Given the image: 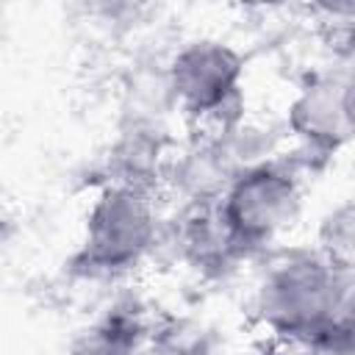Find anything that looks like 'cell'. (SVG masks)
Masks as SVG:
<instances>
[{"label":"cell","mask_w":355,"mask_h":355,"mask_svg":"<svg viewBox=\"0 0 355 355\" xmlns=\"http://www.w3.org/2000/svg\"><path fill=\"white\" fill-rule=\"evenodd\" d=\"M239 61L216 44H194L175 64V86L197 108H211L233 89Z\"/></svg>","instance_id":"cell-1"},{"label":"cell","mask_w":355,"mask_h":355,"mask_svg":"<svg viewBox=\"0 0 355 355\" xmlns=\"http://www.w3.org/2000/svg\"><path fill=\"white\" fill-rule=\"evenodd\" d=\"M291 200V189L269 172L252 175L236 189L227 208V222L239 236H261L277 225L280 214Z\"/></svg>","instance_id":"cell-2"},{"label":"cell","mask_w":355,"mask_h":355,"mask_svg":"<svg viewBox=\"0 0 355 355\" xmlns=\"http://www.w3.org/2000/svg\"><path fill=\"white\" fill-rule=\"evenodd\" d=\"M144 241V214L130 197H114L94 214L92 250L103 263L130 258Z\"/></svg>","instance_id":"cell-3"}]
</instances>
